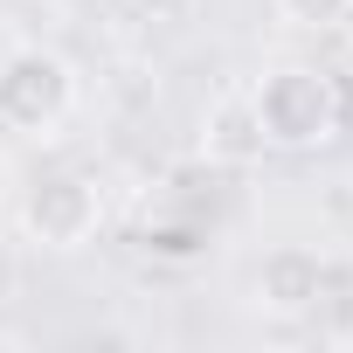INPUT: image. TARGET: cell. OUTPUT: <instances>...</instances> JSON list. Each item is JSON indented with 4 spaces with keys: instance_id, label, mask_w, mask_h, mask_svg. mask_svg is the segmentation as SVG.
<instances>
[{
    "instance_id": "6da1fadb",
    "label": "cell",
    "mask_w": 353,
    "mask_h": 353,
    "mask_svg": "<svg viewBox=\"0 0 353 353\" xmlns=\"http://www.w3.org/2000/svg\"><path fill=\"white\" fill-rule=\"evenodd\" d=\"M250 104H256L270 145H325V139L339 132V90H332V77H319V70H305V63L270 70V77L250 90Z\"/></svg>"
},
{
    "instance_id": "7a4b0ae2",
    "label": "cell",
    "mask_w": 353,
    "mask_h": 353,
    "mask_svg": "<svg viewBox=\"0 0 353 353\" xmlns=\"http://www.w3.org/2000/svg\"><path fill=\"white\" fill-rule=\"evenodd\" d=\"M77 104V70L49 49H14L0 63V125L14 132H56Z\"/></svg>"
},
{
    "instance_id": "3957f363",
    "label": "cell",
    "mask_w": 353,
    "mask_h": 353,
    "mask_svg": "<svg viewBox=\"0 0 353 353\" xmlns=\"http://www.w3.org/2000/svg\"><path fill=\"white\" fill-rule=\"evenodd\" d=\"M104 222V194L83 173H42V181L21 194V229L42 250H83Z\"/></svg>"
},
{
    "instance_id": "277c9868",
    "label": "cell",
    "mask_w": 353,
    "mask_h": 353,
    "mask_svg": "<svg viewBox=\"0 0 353 353\" xmlns=\"http://www.w3.org/2000/svg\"><path fill=\"white\" fill-rule=\"evenodd\" d=\"M325 284H332V270H325V256L305 250V243H284V250H270V256L256 263V305L277 312V319L319 312V305H325Z\"/></svg>"
},
{
    "instance_id": "5b68a950",
    "label": "cell",
    "mask_w": 353,
    "mask_h": 353,
    "mask_svg": "<svg viewBox=\"0 0 353 353\" xmlns=\"http://www.w3.org/2000/svg\"><path fill=\"white\" fill-rule=\"evenodd\" d=\"M201 152H208L215 166H256V159L270 152V132H263L250 90H229V97L208 104V118H201Z\"/></svg>"
},
{
    "instance_id": "8992f818",
    "label": "cell",
    "mask_w": 353,
    "mask_h": 353,
    "mask_svg": "<svg viewBox=\"0 0 353 353\" xmlns=\"http://www.w3.org/2000/svg\"><path fill=\"white\" fill-rule=\"evenodd\" d=\"M277 14L291 28H339L353 14V0H277Z\"/></svg>"
},
{
    "instance_id": "52a82bcc",
    "label": "cell",
    "mask_w": 353,
    "mask_h": 353,
    "mask_svg": "<svg viewBox=\"0 0 353 353\" xmlns=\"http://www.w3.org/2000/svg\"><path fill=\"white\" fill-rule=\"evenodd\" d=\"M132 8H139V14H152V21H181L194 0H132Z\"/></svg>"
}]
</instances>
